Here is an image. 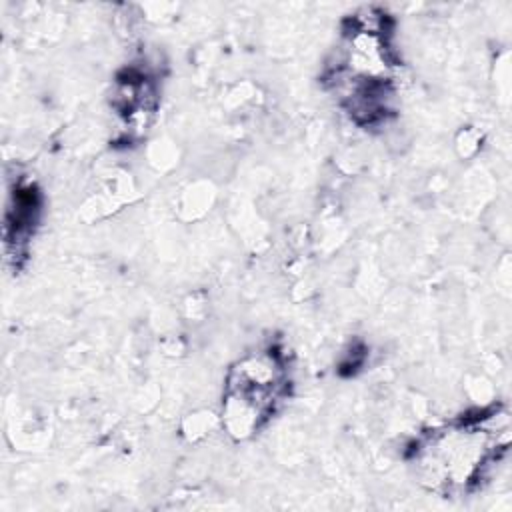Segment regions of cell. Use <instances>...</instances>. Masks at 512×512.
<instances>
[{"label":"cell","instance_id":"obj_1","mask_svg":"<svg viewBox=\"0 0 512 512\" xmlns=\"http://www.w3.org/2000/svg\"><path fill=\"white\" fill-rule=\"evenodd\" d=\"M284 390V368L270 354L240 360L228 378L224 396V426L234 436H248L274 412Z\"/></svg>","mask_w":512,"mask_h":512},{"label":"cell","instance_id":"obj_2","mask_svg":"<svg viewBox=\"0 0 512 512\" xmlns=\"http://www.w3.org/2000/svg\"><path fill=\"white\" fill-rule=\"evenodd\" d=\"M486 436L482 430H452L432 438L420 456L424 480L432 488H464L490 454Z\"/></svg>","mask_w":512,"mask_h":512}]
</instances>
